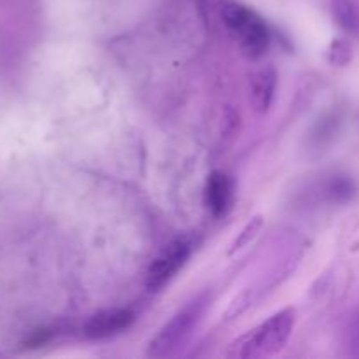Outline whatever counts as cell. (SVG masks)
<instances>
[{"label":"cell","mask_w":359,"mask_h":359,"mask_svg":"<svg viewBox=\"0 0 359 359\" xmlns=\"http://www.w3.org/2000/svg\"><path fill=\"white\" fill-rule=\"evenodd\" d=\"M294 321H297V311L291 307L283 309L270 316L265 323L256 328L249 330L248 333L238 337L230 344L226 351V358L231 359H258L265 356H273L290 340L293 333Z\"/></svg>","instance_id":"6da1fadb"},{"label":"cell","mask_w":359,"mask_h":359,"mask_svg":"<svg viewBox=\"0 0 359 359\" xmlns=\"http://www.w3.org/2000/svg\"><path fill=\"white\" fill-rule=\"evenodd\" d=\"M221 18L249 58L265 55L270 44V32L265 20L252 7L228 0L221 7Z\"/></svg>","instance_id":"7a4b0ae2"},{"label":"cell","mask_w":359,"mask_h":359,"mask_svg":"<svg viewBox=\"0 0 359 359\" xmlns=\"http://www.w3.org/2000/svg\"><path fill=\"white\" fill-rule=\"evenodd\" d=\"M203 311V302L196 300L186 305L177 312L168 323H165L156 335L147 344L146 354L149 358H165L170 356L191 333L193 326L200 319Z\"/></svg>","instance_id":"3957f363"},{"label":"cell","mask_w":359,"mask_h":359,"mask_svg":"<svg viewBox=\"0 0 359 359\" xmlns=\"http://www.w3.org/2000/svg\"><path fill=\"white\" fill-rule=\"evenodd\" d=\"M189 251H191V248L184 238L170 242L149 266L146 279L147 290L153 291V293L160 291L184 266V263L189 258Z\"/></svg>","instance_id":"277c9868"},{"label":"cell","mask_w":359,"mask_h":359,"mask_svg":"<svg viewBox=\"0 0 359 359\" xmlns=\"http://www.w3.org/2000/svg\"><path fill=\"white\" fill-rule=\"evenodd\" d=\"M135 321V314L130 309H109L91 316L84 325L83 333L86 339L102 340L109 339L128 330Z\"/></svg>","instance_id":"5b68a950"},{"label":"cell","mask_w":359,"mask_h":359,"mask_svg":"<svg viewBox=\"0 0 359 359\" xmlns=\"http://www.w3.org/2000/svg\"><path fill=\"white\" fill-rule=\"evenodd\" d=\"M277 86V74L272 67H263L256 70L249 79V100H251L252 109L258 114H265L270 109L276 95Z\"/></svg>","instance_id":"8992f818"},{"label":"cell","mask_w":359,"mask_h":359,"mask_svg":"<svg viewBox=\"0 0 359 359\" xmlns=\"http://www.w3.org/2000/svg\"><path fill=\"white\" fill-rule=\"evenodd\" d=\"M231 200L230 177L223 172H212L205 184V203L214 217L224 216Z\"/></svg>","instance_id":"52a82bcc"},{"label":"cell","mask_w":359,"mask_h":359,"mask_svg":"<svg viewBox=\"0 0 359 359\" xmlns=\"http://www.w3.org/2000/svg\"><path fill=\"white\" fill-rule=\"evenodd\" d=\"M333 18L337 25L347 34H356L359 28L358 9L353 0H333L332 2Z\"/></svg>","instance_id":"ba28073f"},{"label":"cell","mask_w":359,"mask_h":359,"mask_svg":"<svg viewBox=\"0 0 359 359\" xmlns=\"http://www.w3.org/2000/svg\"><path fill=\"white\" fill-rule=\"evenodd\" d=\"M262 228H263V217L262 216H255L252 219H249L248 223H245V226L241 230V233L237 235V238L233 241V244H231L230 251L228 252H230V255H233V252L248 248V245L251 244L256 237H258L259 231H262Z\"/></svg>","instance_id":"9c48e42d"},{"label":"cell","mask_w":359,"mask_h":359,"mask_svg":"<svg viewBox=\"0 0 359 359\" xmlns=\"http://www.w3.org/2000/svg\"><path fill=\"white\" fill-rule=\"evenodd\" d=\"M328 58L333 65H347L351 62V58H353V48H351V44L346 39H337L330 46Z\"/></svg>","instance_id":"30bf717a"},{"label":"cell","mask_w":359,"mask_h":359,"mask_svg":"<svg viewBox=\"0 0 359 359\" xmlns=\"http://www.w3.org/2000/svg\"><path fill=\"white\" fill-rule=\"evenodd\" d=\"M349 340L351 347H353V354L354 356H359V314L353 319V323H351Z\"/></svg>","instance_id":"8fae6325"}]
</instances>
